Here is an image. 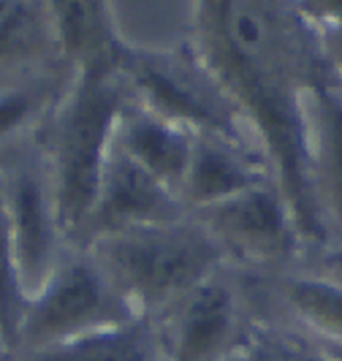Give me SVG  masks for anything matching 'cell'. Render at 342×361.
<instances>
[{"label": "cell", "mask_w": 342, "mask_h": 361, "mask_svg": "<svg viewBox=\"0 0 342 361\" xmlns=\"http://www.w3.org/2000/svg\"><path fill=\"white\" fill-rule=\"evenodd\" d=\"M136 315L155 318L226 261L196 217L120 228L85 245Z\"/></svg>", "instance_id": "3"}, {"label": "cell", "mask_w": 342, "mask_h": 361, "mask_svg": "<svg viewBox=\"0 0 342 361\" xmlns=\"http://www.w3.org/2000/svg\"><path fill=\"white\" fill-rule=\"evenodd\" d=\"M267 182H277V177L261 147L220 133H196L180 201L188 212H193Z\"/></svg>", "instance_id": "11"}, {"label": "cell", "mask_w": 342, "mask_h": 361, "mask_svg": "<svg viewBox=\"0 0 342 361\" xmlns=\"http://www.w3.org/2000/svg\"><path fill=\"white\" fill-rule=\"evenodd\" d=\"M52 6L54 36L60 60L71 68L123 66V47L117 41L109 3L98 0H57Z\"/></svg>", "instance_id": "15"}, {"label": "cell", "mask_w": 342, "mask_h": 361, "mask_svg": "<svg viewBox=\"0 0 342 361\" xmlns=\"http://www.w3.org/2000/svg\"><path fill=\"white\" fill-rule=\"evenodd\" d=\"M152 321L163 361H236L255 326L250 280L223 264Z\"/></svg>", "instance_id": "4"}, {"label": "cell", "mask_w": 342, "mask_h": 361, "mask_svg": "<svg viewBox=\"0 0 342 361\" xmlns=\"http://www.w3.org/2000/svg\"><path fill=\"white\" fill-rule=\"evenodd\" d=\"M114 142L139 166H145L152 177H158L166 188H171L180 196L196 130L185 128L177 120L142 104L136 95H130L117 120Z\"/></svg>", "instance_id": "13"}, {"label": "cell", "mask_w": 342, "mask_h": 361, "mask_svg": "<svg viewBox=\"0 0 342 361\" xmlns=\"http://www.w3.org/2000/svg\"><path fill=\"white\" fill-rule=\"evenodd\" d=\"M123 71L133 95L149 109L196 133H220L264 149L231 92L223 87L215 71L198 54L196 44L182 52L155 57L123 54Z\"/></svg>", "instance_id": "7"}, {"label": "cell", "mask_w": 342, "mask_h": 361, "mask_svg": "<svg viewBox=\"0 0 342 361\" xmlns=\"http://www.w3.org/2000/svg\"><path fill=\"white\" fill-rule=\"evenodd\" d=\"M248 277L264 307L302 329L334 361H342V283L305 264L274 277Z\"/></svg>", "instance_id": "10"}, {"label": "cell", "mask_w": 342, "mask_h": 361, "mask_svg": "<svg viewBox=\"0 0 342 361\" xmlns=\"http://www.w3.org/2000/svg\"><path fill=\"white\" fill-rule=\"evenodd\" d=\"M340 247H342V245H340Z\"/></svg>", "instance_id": "22"}, {"label": "cell", "mask_w": 342, "mask_h": 361, "mask_svg": "<svg viewBox=\"0 0 342 361\" xmlns=\"http://www.w3.org/2000/svg\"><path fill=\"white\" fill-rule=\"evenodd\" d=\"M252 299H255V326L236 361H334L302 329H296L277 312L264 307L255 288H252Z\"/></svg>", "instance_id": "19"}, {"label": "cell", "mask_w": 342, "mask_h": 361, "mask_svg": "<svg viewBox=\"0 0 342 361\" xmlns=\"http://www.w3.org/2000/svg\"><path fill=\"white\" fill-rule=\"evenodd\" d=\"M182 215H188V209L182 207L180 196L152 177L145 166H139L117 142H111L98 182V196L76 247H85L92 239L120 228L163 223Z\"/></svg>", "instance_id": "9"}, {"label": "cell", "mask_w": 342, "mask_h": 361, "mask_svg": "<svg viewBox=\"0 0 342 361\" xmlns=\"http://www.w3.org/2000/svg\"><path fill=\"white\" fill-rule=\"evenodd\" d=\"M123 54L155 57L190 49L198 30V0H126L109 3Z\"/></svg>", "instance_id": "14"}, {"label": "cell", "mask_w": 342, "mask_h": 361, "mask_svg": "<svg viewBox=\"0 0 342 361\" xmlns=\"http://www.w3.org/2000/svg\"><path fill=\"white\" fill-rule=\"evenodd\" d=\"M136 318L142 315H136L123 293L111 286L95 255L87 247H68L49 283L28 302L17 356L130 324Z\"/></svg>", "instance_id": "5"}, {"label": "cell", "mask_w": 342, "mask_h": 361, "mask_svg": "<svg viewBox=\"0 0 342 361\" xmlns=\"http://www.w3.org/2000/svg\"><path fill=\"white\" fill-rule=\"evenodd\" d=\"M11 361H163V353L155 321L136 318Z\"/></svg>", "instance_id": "18"}, {"label": "cell", "mask_w": 342, "mask_h": 361, "mask_svg": "<svg viewBox=\"0 0 342 361\" xmlns=\"http://www.w3.org/2000/svg\"><path fill=\"white\" fill-rule=\"evenodd\" d=\"M318 52L326 66V73L342 85V0L340 3H299Z\"/></svg>", "instance_id": "21"}, {"label": "cell", "mask_w": 342, "mask_h": 361, "mask_svg": "<svg viewBox=\"0 0 342 361\" xmlns=\"http://www.w3.org/2000/svg\"><path fill=\"white\" fill-rule=\"evenodd\" d=\"M63 63L49 3L0 0V79ZM66 66V63H63Z\"/></svg>", "instance_id": "16"}, {"label": "cell", "mask_w": 342, "mask_h": 361, "mask_svg": "<svg viewBox=\"0 0 342 361\" xmlns=\"http://www.w3.org/2000/svg\"><path fill=\"white\" fill-rule=\"evenodd\" d=\"M190 215L215 239L228 267L252 277H274L299 267L310 253L286 193L267 182Z\"/></svg>", "instance_id": "6"}, {"label": "cell", "mask_w": 342, "mask_h": 361, "mask_svg": "<svg viewBox=\"0 0 342 361\" xmlns=\"http://www.w3.org/2000/svg\"><path fill=\"white\" fill-rule=\"evenodd\" d=\"M25 310H28V296L19 283L11 226H8L3 185H0V361H11L17 356Z\"/></svg>", "instance_id": "20"}, {"label": "cell", "mask_w": 342, "mask_h": 361, "mask_svg": "<svg viewBox=\"0 0 342 361\" xmlns=\"http://www.w3.org/2000/svg\"><path fill=\"white\" fill-rule=\"evenodd\" d=\"M130 95L123 66L73 71L66 92L38 128V145L49 166L60 223L71 247L79 245L87 226L117 120Z\"/></svg>", "instance_id": "2"}, {"label": "cell", "mask_w": 342, "mask_h": 361, "mask_svg": "<svg viewBox=\"0 0 342 361\" xmlns=\"http://www.w3.org/2000/svg\"><path fill=\"white\" fill-rule=\"evenodd\" d=\"M196 49L261 139L310 253L324 250L310 182V104L329 73L299 3L198 0Z\"/></svg>", "instance_id": "1"}, {"label": "cell", "mask_w": 342, "mask_h": 361, "mask_svg": "<svg viewBox=\"0 0 342 361\" xmlns=\"http://www.w3.org/2000/svg\"><path fill=\"white\" fill-rule=\"evenodd\" d=\"M0 185L11 226L19 283L30 302L49 283L57 264L71 247L60 223L49 166L38 145V130L0 152Z\"/></svg>", "instance_id": "8"}, {"label": "cell", "mask_w": 342, "mask_h": 361, "mask_svg": "<svg viewBox=\"0 0 342 361\" xmlns=\"http://www.w3.org/2000/svg\"><path fill=\"white\" fill-rule=\"evenodd\" d=\"M73 71L57 63L49 68L0 79V152L33 136L66 92Z\"/></svg>", "instance_id": "17"}, {"label": "cell", "mask_w": 342, "mask_h": 361, "mask_svg": "<svg viewBox=\"0 0 342 361\" xmlns=\"http://www.w3.org/2000/svg\"><path fill=\"white\" fill-rule=\"evenodd\" d=\"M310 182L326 247L342 245V85L331 76L310 104ZM324 247V250H326Z\"/></svg>", "instance_id": "12"}]
</instances>
